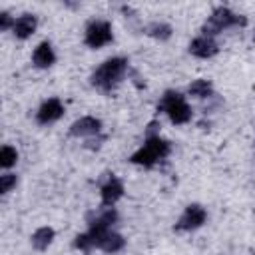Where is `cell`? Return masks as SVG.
<instances>
[{
    "instance_id": "5bb4252c",
    "label": "cell",
    "mask_w": 255,
    "mask_h": 255,
    "mask_svg": "<svg viewBox=\"0 0 255 255\" xmlns=\"http://www.w3.org/2000/svg\"><path fill=\"white\" fill-rule=\"evenodd\" d=\"M124 247H126V239H124V235H120V233L114 231V229L108 231V233L100 239V243H98V249L104 251V253H110V255L120 253Z\"/></svg>"
},
{
    "instance_id": "3957f363",
    "label": "cell",
    "mask_w": 255,
    "mask_h": 255,
    "mask_svg": "<svg viewBox=\"0 0 255 255\" xmlns=\"http://www.w3.org/2000/svg\"><path fill=\"white\" fill-rule=\"evenodd\" d=\"M243 26H247V18L243 14H237L227 6H215L211 10V14L207 16V20L203 22L201 34L215 38L217 34H221L229 28H243Z\"/></svg>"
},
{
    "instance_id": "ba28073f",
    "label": "cell",
    "mask_w": 255,
    "mask_h": 255,
    "mask_svg": "<svg viewBox=\"0 0 255 255\" xmlns=\"http://www.w3.org/2000/svg\"><path fill=\"white\" fill-rule=\"evenodd\" d=\"M124 183L118 175L108 173L106 181L100 185V199H102V207H114L122 197H124Z\"/></svg>"
},
{
    "instance_id": "ac0fdd59",
    "label": "cell",
    "mask_w": 255,
    "mask_h": 255,
    "mask_svg": "<svg viewBox=\"0 0 255 255\" xmlns=\"http://www.w3.org/2000/svg\"><path fill=\"white\" fill-rule=\"evenodd\" d=\"M16 161H18V149L14 145H8V143L2 145V149H0V167L10 169V167L16 165Z\"/></svg>"
},
{
    "instance_id": "277c9868",
    "label": "cell",
    "mask_w": 255,
    "mask_h": 255,
    "mask_svg": "<svg viewBox=\"0 0 255 255\" xmlns=\"http://www.w3.org/2000/svg\"><path fill=\"white\" fill-rule=\"evenodd\" d=\"M157 112L165 114L173 126H183L191 122V106L187 104L185 96L177 90H165L157 102Z\"/></svg>"
},
{
    "instance_id": "52a82bcc",
    "label": "cell",
    "mask_w": 255,
    "mask_h": 255,
    "mask_svg": "<svg viewBox=\"0 0 255 255\" xmlns=\"http://www.w3.org/2000/svg\"><path fill=\"white\" fill-rule=\"evenodd\" d=\"M102 133V120L96 118V116H82L78 120H74L68 128V135L70 137H94V135H100Z\"/></svg>"
},
{
    "instance_id": "5b68a950",
    "label": "cell",
    "mask_w": 255,
    "mask_h": 255,
    "mask_svg": "<svg viewBox=\"0 0 255 255\" xmlns=\"http://www.w3.org/2000/svg\"><path fill=\"white\" fill-rule=\"evenodd\" d=\"M112 42H114V30H112V24L108 20L96 18V20L88 22V26L84 30V44L88 48L100 50Z\"/></svg>"
},
{
    "instance_id": "ffe728a7",
    "label": "cell",
    "mask_w": 255,
    "mask_h": 255,
    "mask_svg": "<svg viewBox=\"0 0 255 255\" xmlns=\"http://www.w3.org/2000/svg\"><path fill=\"white\" fill-rule=\"evenodd\" d=\"M14 22H16V18H14L10 12H6V10L0 12V30H2V32L12 30V28H14Z\"/></svg>"
},
{
    "instance_id": "2e32d148",
    "label": "cell",
    "mask_w": 255,
    "mask_h": 255,
    "mask_svg": "<svg viewBox=\"0 0 255 255\" xmlns=\"http://www.w3.org/2000/svg\"><path fill=\"white\" fill-rule=\"evenodd\" d=\"M213 92L215 90H213L211 80H205V78H197L187 86V94L191 98H197V100H209L213 96Z\"/></svg>"
},
{
    "instance_id": "30bf717a",
    "label": "cell",
    "mask_w": 255,
    "mask_h": 255,
    "mask_svg": "<svg viewBox=\"0 0 255 255\" xmlns=\"http://www.w3.org/2000/svg\"><path fill=\"white\" fill-rule=\"evenodd\" d=\"M187 50H189L191 56H195V58H199V60H209V58H213V56L219 52V46H217L215 38L199 34V36H195V38L189 42Z\"/></svg>"
},
{
    "instance_id": "4fadbf2b",
    "label": "cell",
    "mask_w": 255,
    "mask_h": 255,
    "mask_svg": "<svg viewBox=\"0 0 255 255\" xmlns=\"http://www.w3.org/2000/svg\"><path fill=\"white\" fill-rule=\"evenodd\" d=\"M36 28H38V18L34 14H30V12H26V14H22V16L16 18L14 28H12V34L18 40H28V38L34 36Z\"/></svg>"
},
{
    "instance_id": "8992f818",
    "label": "cell",
    "mask_w": 255,
    "mask_h": 255,
    "mask_svg": "<svg viewBox=\"0 0 255 255\" xmlns=\"http://www.w3.org/2000/svg\"><path fill=\"white\" fill-rule=\"evenodd\" d=\"M207 221V211L201 203H189L185 205L183 213L179 215V219L175 221L173 229L175 231H195L199 227H203Z\"/></svg>"
},
{
    "instance_id": "e0dca14e",
    "label": "cell",
    "mask_w": 255,
    "mask_h": 255,
    "mask_svg": "<svg viewBox=\"0 0 255 255\" xmlns=\"http://www.w3.org/2000/svg\"><path fill=\"white\" fill-rule=\"evenodd\" d=\"M145 34L157 42H167L173 34V28L167 22H149L145 26Z\"/></svg>"
},
{
    "instance_id": "9c48e42d",
    "label": "cell",
    "mask_w": 255,
    "mask_h": 255,
    "mask_svg": "<svg viewBox=\"0 0 255 255\" xmlns=\"http://www.w3.org/2000/svg\"><path fill=\"white\" fill-rule=\"evenodd\" d=\"M64 112L66 110H64V104H62L60 98H48V100H44L38 106V110H36V122L40 126H50V124L58 122L64 116Z\"/></svg>"
},
{
    "instance_id": "8fae6325",
    "label": "cell",
    "mask_w": 255,
    "mask_h": 255,
    "mask_svg": "<svg viewBox=\"0 0 255 255\" xmlns=\"http://www.w3.org/2000/svg\"><path fill=\"white\" fill-rule=\"evenodd\" d=\"M120 221V213L116 207H102L94 217H88V227L96 231H112V227Z\"/></svg>"
},
{
    "instance_id": "9a60e30c",
    "label": "cell",
    "mask_w": 255,
    "mask_h": 255,
    "mask_svg": "<svg viewBox=\"0 0 255 255\" xmlns=\"http://www.w3.org/2000/svg\"><path fill=\"white\" fill-rule=\"evenodd\" d=\"M54 237H56V231H54L52 227H48V225H42V227H38V229L32 233L30 243H32V247H34L36 251H46V249L52 245Z\"/></svg>"
},
{
    "instance_id": "6da1fadb",
    "label": "cell",
    "mask_w": 255,
    "mask_h": 255,
    "mask_svg": "<svg viewBox=\"0 0 255 255\" xmlns=\"http://www.w3.org/2000/svg\"><path fill=\"white\" fill-rule=\"evenodd\" d=\"M128 70H129L128 58H124V56H112V58L104 60V62L92 72L90 84H92L94 88H98L100 92L110 94V92H114V90L122 84V80L126 78Z\"/></svg>"
},
{
    "instance_id": "7c38bea8",
    "label": "cell",
    "mask_w": 255,
    "mask_h": 255,
    "mask_svg": "<svg viewBox=\"0 0 255 255\" xmlns=\"http://www.w3.org/2000/svg\"><path fill=\"white\" fill-rule=\"evenodd\" d=\"M32 64L36 68H40V70H48V68H52L56 64V52H54L52 42L42 40L34 48V52H32Z\"/></svg>"
},
{
    "instance_id": "d6986e66",
    "label": "cell",
    "mask_w": 255,
    "mask_h": 255,
    "mask_svg": "<svg viewBox=\"0 0 255 255\" xmlns=\"http://www.w3.org/2000/svg\"><path fill=\"white\" fill-rule=\"evenodd\" d=\"M16 183H18V177H16V173H12V171H6V173H2V175H0V193H2V195L10 193V191L16 187Z\"/></svg>"
},
{
    "instance_id": "7a4b0ae2",
    "label": "cell",
    "mask_w": 255,
    "mask_h": 255,
    "mask_svg": "<svg viewBox=\"0 0 255 255\" xmlns=\"http://www.w3.org/2000/svg\"><path fill=\"white\" fill-rule=\"evenodd\" d=\"M171 153V143L157 133H147L145 139H143V145L137 147L131 155H129V163L133 165H139V167H145V169H151L155 167L159 161L167 159Z\"/></svg>"
}]
</instances>
